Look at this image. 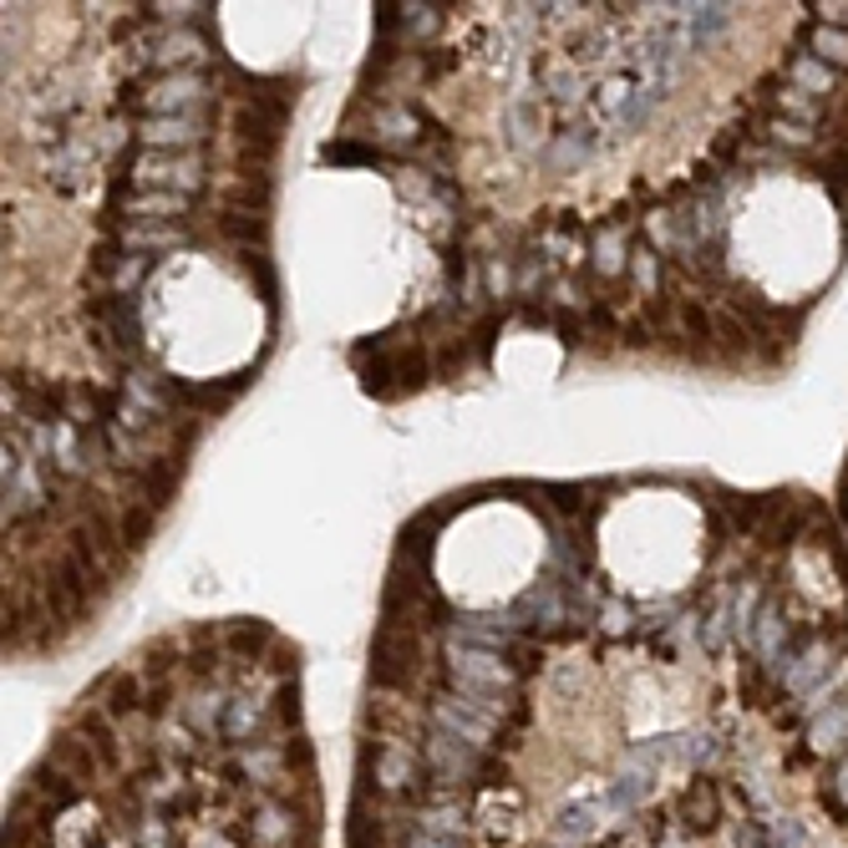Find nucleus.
Returning a JSON list of instances; mask_svg holds the SVG:
<instances>
[{
	"instance_id": "obj_31",
	"label": "nucleus",
	"mask_w": 848,
	"mask_h": 848,
	"mask_svg": "<svg viewBox=\"0 0 848 848\" xmlns=\"http://www.w3.org/2000/svg\"><path fill=\"white\" fill-rule=\"evenodd\" d=\"M158 752H168V757L194 752V727H188V722H163L158 727Z\"/></svg>"
},
{
	"instance_id": "obj_2",
	"label": "nucleus",
	"mask_w": 848,
	"mask_h": 848,
	"mask_svg": "<svg viewBox=\"0 0 848 848\" xmlns=\"http://www.w3.org/2000/svg\"><path fill=\"white\" fill-rule=\"evenodd\" d=\"M133 184L194 199V194L203 188V163L194 158V153H143V158L133 163Z\"/></svg>"
},
{
	"instance_id": "obj_11",
	"label": "nucleus",
	"mask_w": 848,
	"mask_h": 848,
	"mask_svg": "<svg viewBox=\"0 0 848 848\" xmlns=\"http://www.w3.org/2000/svg\"><path fill=\"white\" fill-rule=\"evenodd\" d=\"M828 665H834V646L813 640V646H803V656H797V661H788V671H782V686L793 691V696H808V691L818 686L823 676H828Z\"/></svg>"
},
{
	"instance_id": "obj_41",
	"label": "nucleus",
	"mask_w": 848,
	"mask_h": 848,
	"mask_svg": "<svg viewBox=\"0 0 848 848\" xmlns=\"http://www.w3.org/2000/svg\"><path fill=\"white\" fill-rule=\"evenodd\" d=\"M838 797H844V803H848V752H844V762H838Z\"/></svg>"
},
{
	"instance_id": "obj_17",
	"label": "nucleus",
	"mask_w": 848,
	"mask_h": 848,
	"mask_svg": "<svg viewBox=\"0 0 848 848\" xmlns=\"http://www.w3.org/2000/svg\"><path fill=\"white\" fill-rule=\"evenodd\" d=\"M260 722H265V702H260V696H250V691H239V696H229L224 731L234 737V742H250L254 731H260Z\"/></svg>"
},
{
	"instance_id": "obj_9",
	"label": "nucleus",
	"mask_w": 848,
	"mask_h": 848,
	"mask_svg": "<svg viewBox=\"0 0 848 848\" xmlns=\"http://www.w3.org/2000/svg\"><path fill=\"white\" fill-rule=\"evenodd\" d=\"M427 762L438 768L442 782H463V778H473L477 752L463 747L458 737H448V731H432V737H427Z\"/></svg>"
},
{
	"instance_id": "obj_37",
	"label": "nucleus",
	"mask_w": 848,
	"mask_h": 848,
	"mask_svg": "<svg viewBox=\"0 0 848 848\" xmlns=\"http://www.w3.org/2000/svg\"><path fill=\"white\" fill-rule=\"evenodd\" d=\"M818 26L844 31L848 26V0H828V5H818Z\"/></svg>"
},
{
	"instance_id": "obj_24",
	"label": "nucleus",
	"mask_w": 848,
	"mask_h": 848,
	"mask_svg": "<svg viewBox=\"0 0 848 848\" xmlns=\"http://www.w3.org/2000/svg\"><path fill=\"white\" fill-rule=\"evenodd\" d=\"M808 56H818L823 67H848V31H834V26H818L813 31V46Z\"/></svg>"
},
{
	"instance_id": "obj_18",
	"label": "nucleus",
	"mask_w": 848,
	"mask_h": 848,
	"mask_svg": "<svg viewBox=\"0 0 848 848\" xmlns=\"http://www.w3.org/2000/svg\"><path fill=\"white\" fill-rule=\"evenodd\" d=\"M376 782H382L386 793L411 788V782H417V757H411L407 747H386V752L376 757Z\"/></svg>"
},
{
	"instance_id": "obj_32",
	"label": "nucleus",
	"mask_w": 848,
	"mask_h": 848,
	"mask_svg": "<svg viewBox=\"0 0 848 848\" xmlns=\"http://www.w3.org/2000/svg\"><path fill=\"white\" fill-rule=\"evenodd\" d=\"M411 133H417L411 112H382V118H376V137H382V143H407Z\"/></svg>"
},
{
	"instance_id": "obj_25",
	"label": "nucleus",
	"mask_w": 848,
	"mask_h": 848,
	"mask_svg": "<svg viewBox=\"0 0 848 848\" xmlns=\"http://www.w3.org/2000/svg\"><path fill=\"white\" fill-rule=\"evenodd\" d=\"M147 279V254H118V265L107 269V285L118 295H128V290H137Z\"/></svg>"
},
{
	"instance_id": "obj_5",
	"label": "nucleus",
	"mask_w": 848,
	"mask_h": 848,
	"mask_svg": "<svg viewBox=\"0 0 848 848\" xmlns=\"http://www.w3.org/2000/svg\"><path fill=\"white\" fill-rule=\"evenodd\" d=\"M92 163H97V143L71 137V143H62V147L46 153V184L62 188V194H81L87 178H92Z\"/></svg>"
},
{
	"instance_id": "obj_38",
	"label": "nucleus",
	"mask_w": 848,
	"mask_h": 848,
	"mask_svg": "<svg viewBox=\"0 0 848 848\" xmlns=\"http://www.w3.org/2000/svg\"><path fill=\"white\" fill-rule=\"evenodd\" d=\"M630 625V610L625 605H605V630H625Z\"/></svg>"
},
{
	"instance_id": "obj_20",
	"label": "nucleus",
	"mask_w": 848,
	"mask_h": 848,
	"mask_svg": "<svg viewBox=\"0 0 848 848\" xmlns=\"http://www.w3.org/2000/svg\"><path fill=\"white\" fill-rule=\"evenodd\" d=\"M224 716H229V696H224V691H199V696L188 702V727H194V731L224 727Z\"/></svg>"
},
{
	"instance_id": "obj_36",
	"label": "nucleus",
	"mask_w": 848,
	"mask_h": 848,
	"mask_svg": "<svg viewBox=\"0 0 848 848\" xmlns=\"http://www.w3.org/2000/svg\"><path fill=\"white\" fill-rule=\"evenodd\" d=\"M143 797L147 803H153V808H163V803H173V797H178V778H153L143 788Z\"/></svg>"
},
{
	"instance_id": "obj_29",
	"label": "nucleus",
	"mask_w": 848,
	"mask_h": 848,
	"mask_svg": "<svg viewBox=\"0 0 848 848\" xmlns=\"http://www.w3.org/2000/svg\"><path fill=\"white\" fill-rule=\"evenodd\" d=\"M590 153H595V143H590V137H580V133H559L554 147H549V158H554L559 168H574V163H584Z\"/></svg>"
},
{
	"instance_id": "obj_7",
	"label": "nucleus",
	"mask_w": 848,
	"mask_h": 848,
	"mask_svg": "<svg viewBox=\"0 0 848 848\" xmlns=\"http://www.w3.org/2000/svg\"><path fill=\"white\" fill-rule=\"evenodd\" d=\"M147 62L163 71V77H173V71H194L199 62H209V41L199 36V31H163L158 41H153V52H147Z\"/></svg>"
},
{
	"instance_id": "obj_23",
	"label": "nucleus",
	"mask_w": 848,
	"mask_h": 848,
	"mask_svg": "<svg viewBox=\"0 0 848 848\" xmlns=\"http://www.w3.org/2000/svg\"><path fill=\"white\" fill-rule=\"evenodd\" d=\"M844 686H848V661H838V671H828V676H823L818 686H813L808 696H803V716H823L828 706H838L834 696H838Z\"/></svg>"
},
{
	"instance_id": "obj_4",
	"label": "nucleus",
	"mask_w": 848,
	"mask_h": 848,
	"mask_svg": "<svg viewBox=\"0 0 848 848\" xmlns=\"http://www.w3.org/2000/svg\"><path fill=\"white\" fill-rule=\"evenodd\" d=\"M448 661H452V676H458V686H477V691H508V686H514V671L498 661V650H483V646H463V640H452Z\"/></svg>"
},
{
	"instance_id": "obj_1",
	"label": "nucleus",
	"mask_w": 848,
	"mask_h": 848,
	"mask_svg": "<svg viewBox=\"0 0 848 848\" xmlns=\"http://www.w3.org/2000/svg\"><path fill=\"white\" fill-rule=\"evenodd\" d=\"M213 97V87L199 71H173V77L147 81L137 102H143L147 118H194V107H203Z\"/></svg>"
},
{
	"instance_id": "obj_6",
	"label": "nucleus",
	"mask_w": 848,
	"mask_h": 848,
	"mask_svg": "<svg viewBox=\"0 0 848 848\" xmlns=\"http://www.w3.org/2000/svg\"><path fill=\"white\" fill-rule=\"evenodd\" d=\"M137 137L147 153H194L209 137V128H203V118H143Z\"/></svg>"
},
{
	"instance_id": "obj_35",
	"label": "nucleus",
	"mask_w": 848,
	"mask_h": 848,
	"mask_svg": "<svg viewBox=\"0 0 848 848\" xmlns=\"http://www.w3.org/2000/svg\"><path fill=\"white\" fill-rule=\"evenodd\" d=\"M772 137L788 147H808L813 143V128L808 122H772Z\"/></svg>"
},
{
	"instance_id": "obj_30",
	"label": "nucleus",
	"mask_w": 848,
	"mask_h": 848,
	"mask_svg": "<svg viewBox=\"0 0 848 848\" xmlns=\"http://www.w3.org/2000/svg\"><path fill=\"white\" fill-rule=\"evenodd\" d=\"M549 92L559 97V102H580L584 92V77L570 67V62H559V67H549Z\"/></svg>"
},
{
	"instance_id": "obj_3",
	"label": "nucleus",
	"mask_w": 848,
	"mask_h": 848,
	"mask_svg": "<svg viewBox=\"0 0 848 848\" xmlns=\"http://www.w3.org/2000/svg\"><path fill=\"white\" fill-rule=\"evenodd\" d=\"M46 504V473L15 438H5V514L26 518Z\"/></svg>"
},
{
	"instance_id": "obj_39",
	"label": "nucleus",
	"mask_w": 848,
	"mask_h": 848,
	"mask_svg": "<svg viewBox=\"0 0 848 848\" xmlns=\"http://www.w3.org/2000/svg\"><path fill=\"white\" fill-rule=\"evenodd\" d=\"M407 848H463V838H427V834H417Z\"/></svg>"
},
{
	"instance_id": "obj_21",
	"label": "nucleus",
	"mask_w": 848,
	"mask_h": 848,
	"mask_svg": "<svg viewBox=\"0 0 848 848\" xmlns=\"http://www.w3.org/2000/svg\"><path fill=\"white\" fill-rule=\"evenodd\" d=\"M844 737H848V702H838V706H828L823 716H813V747H818V752L844 747Z\"/></svg>"
},
{
	"instance_id": "obj_8",
	"label": "nucleus",
	"mask_w": 848,
	"mask_h": 848,
	"mask_svg": "<svg viewBox=\"0 0 848 848\" xmlns=\"http://www.w3.org/2000/svg\"><path fill=\"white\" fill-rule=\"evenodd\" d=\"M122 224H173L178 213H188L184 194H158V188H137V194H122L118 199Z\"/></svg>"
},
{
	"instance_id": "obj_27",
	"label": "nucleus",
	"mask_w": 848,
	"mask_h": 848,
	"mask_svg": "<svg viewBox=\"0 0 848 848\" xmlns=\"http://www.w3.org/2000/svg\"><path fill=\"white\" fill-rule=\"evenodd\" d=\"M239 768H244V778L250 782H275L279 778V752L275 747H244V752H239Z\"/></svg>"
},
{
	"instance_id": "obj_10",
	"label": "nucleus",
	"mask_w": 848,
	"mask_h": 848,
	"mask_svg": "<svg viewBox=\"0 0 848 848\" xmlns=\"http://www.w3.org/2000/svg\"><path fill=\"white\" fill-rule=\"evenodd\" d=\"M504 122H508V143L529 158V153H539V143H533V133L543 137V107H539V97H529V92H518L514 102L504 107Z\"/></svg>"
},
{
	"instance_id": "obj_16",
	"label": "nucleus",
	"mask_w": 848,
	"mask_h": 848,
	"mask_svg": "<svg viewBox=\"0 0 848 848\" xmlns=\"http://www.w3.org/2000/svg\"><path fill=\"white\" fill-rule=\"evenodd\" d=\"M834 81H838V71L823 67L818 56H808V52L788 67V87H797V92H808V97H828L834 92Z\"/></svg>"
},
{
	"instance_id": "obj_19",
	"label": "nucleus",
	"mask_w": 848,
	"mask_h": 848,
	"mask_svg": "<svg viewBox=\"0 0 848 848\" xmlns=\"http://www.w3.org/2000/svg\"><path fill=\"white\" fill-rule=\"evenodd\" d=\"M97 808H71L67 818L56 823V848H87L97 838Z\"/></svg>"
},
{
	"instance_id": "obj_22",
	"label": "nucleus",
	"mask_w": 848,
	"mask_h": 848,
	"mask_svg": "<svg viewBox=\"0 0 848 848\" xmlns=\"http://www.w3.org/2000/svg\"><path fill=\"white\" fill-rule=\"evenodd\" d=\"M52 467H62V473H81V438L71 432L67 422H52Z\"/></svg>"
},
{
	"instance_id": "obj_33",
	"label": "nucleus",
	"mask_w": 848,
	"mask_h": 848,
	"mask_svg": "<svg viewBox=\"0 0 848 848\" xmlns=\"http://www.w3.org/2000/svg\"><path fill=\"white\" fill-rule=\"evenodd\" d=\"M133 848H173V834H168V823L153 813V818H143L137 823V834H133Z\"/></svg>"
},
{
	"instance_id": "obj_13",
	"label": "nucleus",
	"mask_w": 848,
	"mask_h": 848,
	"mask_svg": "<svg viewBox=\"0 0 848 848\" xmlns=\"http://www.w3.org/2000/svg\"><path fill=\"white\" fill-rule=\"evenodd\" d=\"M118 244H122V254H147V260H153V250H178V244H184V229L178 224H122Z\"/></svg>"
},
{
	"instance_id": "obj_40",
	"label": "nucleus",
	"mask_w": 848,
	"mask_h": 848,
	"mask_svg": "<svg viewBox=\"0 0 848 848\" xmlns=\"http://www.w3.org/2000/svg\"><path fill=\"white\" fill-rule=\"evenodd\" d=\"M636 279L650 290V279H656V260H650V254H636Z\"/></svg>"
},
{
	"instance_id": "obj_34",
	"label": "nucleus",
	"mask_w": 848,
	"mask_h": 848,
	"mask_svg": "<svg viewBox=\"0 0 848 848\" xmlns=\"http://www.w3.org/2000/svg\"><path fill=\"white\" fill-rule=\"evenodd\" d=\"M782 112H793V118H818V97H808V92H797V87H788L782 92Z\"/></svg>"
},
{
	"instance_id": "obj_14",
	"label": "nucleus",
	"mask_w": 848,
	"mask_h": 848,
	"mask_svg": "<svg viewBox=\"0 0 848 848\" xmlns=\"http://www.w3.org/2000/svg\"><path fill=\"white\" fill-rule=\"evenodd\" d=\"M752 650L762 665H778L782 650H788V620H782L778 605H768V610H757L752 620Z\"/></svg>"
},
{
	"instance_id": "obj_26",
	"label": "nucleus",
	"mask_w": 848,
	"mask_h": 848,
	"mask_svg": "<svg viewBox=\"0 0 848 848\" xmlns=\"http://www.w3.org/2000/svg\"><path fill=\"white\" fill-rule=\"evenodd\" d=\"M630 265V254H625V234L620 229H605L595 244V269L599 275H620V269Z\"/></svg>"
},
{
	"instance_id": "obj_15",
	"label": "nucleus",
	"mask_w": 848,
	"mask_h": 848,
	"mask_svg": "<svg viewBox=\"0 0 848 848\" xmlns=\"http://www.w3.org/2000/svg\"><path fill=\"white\" fill-rule=\"evenodd\" d=\"M250 834H254V844H260V848H285L295 838V818L279 808V803H265V808L254 813Z\"/></svg>"
},
{
	"instance_id": "obj_12",
	"label": "nucleus",
	"mask_w": 848,
	"mask_h": 848,
	"mask_svg": "<svg viewBox=\"0 0 848 848\" xmlns=\"http://www.w3.org/2000/svg\"><path fill=\"white\" fill-rule=\"evenodd\" d=\"M432 722H438V731L458 737V742L473 747V752H483V747H488V722H483V716H473L467 706H458V702H438V706H432Z\"/></svg>"
},
{
	"instance_id": "obj_28",
	"label": "nucleus",
	"mask_w": 848,
	"mask_h": 848,
	"mask_svg": "<svg viewBox=\"0 0 848 848\" xmlns=\"http://www.w3.org/2000/svg\"><path fill=\"white\" fill-rule=\"evenodd\" d=\"M417 823L427 838H463V808H427Z\"/></svg>"
}]
</instances>
